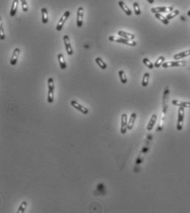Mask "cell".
<instances>
[{
  "instance_id": "17",
  "label": "cell",
  "mask_w": 190,
  "mask_h": 213,
  "mask_svg": "<svg viewBox=\"0 0 190 213\" xmlns=\"http://www.w3.org/2000/svg\"><path fill=\"white\" fill-rule=\"evenodd\" d=\"M117 34H118V36H120L122 38H125V39H129V40H134L135 39V36L133 34L126 32V31H119L117 32Z\"/></svg>"
},
{
  "instance_id": "21",
  "label": "cell",
  "mask_w": 190,
  "mask_h": 213,
  "mask_svg": "<svg viewBox=\"0 0 190 213\" xmlns=\"http://www.w3.org/2000/svg\"><path fill=\"white\" fill-rule=\"evenodd\" d=\"M155 17L158 19V20H160L161 22H163L165 25H168L169 24V20L165 17H164L163 15L160 14V13H155Z\"/></svg>"
},
{
  "instance_id": "10",
  "label": "cell",
  "mask_w": 190,
  "mask_h": 213,
  "mask_svg": "<svg viewBox=\"0 0 190 213\" xmlns=\"http://www.w3.org/2000/svg\"><path fill=\"white\" fill-rule=\"evenodd\" d=\"M174 11L173 7H152L151 9V12L153 13H170Z\"/></svg>"
},
{
  "instance_id": "30",
  "label": "cell",
  "mask_w": 190,
  "mask_h": 213,
  "mask_svg": "<svg viewBox=\"0 0 190 213\" xmlns=\"http://www.w3.org/2000/svg\"><path fill=\"white\" fill-rule=\"evenodd\" d=\"M21 1V3H22V11L23 12H27L28 11V5H27V0H20Z\"/></svg>"
},
{
  "instance_id": "16",
  "label": "cell",
  "mask_w": 190,
  "mask_h": 213,
  "mask_svg": "<svg viewBox=\"0 0 190 213\" xmlns=\"http://www.w3.org/2000/svg\"><path fill=\"white\" fill-rule=\"evenodd\" d=\"M136 119V113H132L130 116V119L128 120V124H127V128L128 130H132L133 128V126L135 124V121Z\"/></svg>"
},
{
  "instance_id": "32",
  "label": "cell",
  "mask_w": 190,
  "mask_h": 213,
  "mask_svg": "<svg viewBox=\"0 0 190 213\" xmlns=\"http://www.w3.org/2000/svg\"><path fill=\"white\" fill-rule=\"evenodd\" d=\"M149 3H155V0H146Z\"/></svg>"
},
{
  "instance_id": "23",
  "label": "cell",
  "mask_w": 190,
  "mask_h": 213,
  "mask_svg": "<svg viewBox=\"0 0 190 213\" xmlns=\"http://www.w3.org/2000/svg\"><path fill=\"white\" fill-rule=\"evenodd\" d=\"M95 61H96L97 64L100 67L101 69H106L107 68V64L102 60L101 58H97L95 59Z\"/></svg>"
},
{
  "instance_id": "31",
  "label": "cell",
  "mask_w": 190,
  "mask_h": 213,
  "mask_svg": "<svg viewBox=\"0 0 190 213\" xmlns=\"http://www.w3.org/2000/svg\"><path fill=\"white\" fill-rule=\"evenodd\" d=\"M0 37H1V40H3L5 39V34H4V30L3 27V24L1 23L0 25Z\"/></svg>"
},
{
  "instance_id": "4",
  "label": "cell",
  "mask_w": 190,
  "mask_h": 213,
  "mask_svg": "<svg viewBox=\"0 0 190 213\" xmlns=\"http://www.w3.org/2000/svg\"><path fill=\"white\" fill-rule=\"evenodd\" d=\"M70 13L69 11H66V12H65V13L61 16L60 19L59 20L58 23H57V25H56V30H57L58 31H60L62 30L63 26H64V24L66 23V21H67V19H68V17H70Z\"/></svg>"
},
{
  "instance_id": "25",
  "label": "cell",
  "mask_w": 190,
  "mask_h": 213,
  "mask_svg": "<svg viewBox=\"0 0 190 213\" xmlns=\"http://www.w3.org/2000/svg\"><path fill=\"white\" fill-rule=\"evenodd\" d=\"M165 58L164 56H160V57L157 58V60L155 61V68H160L162 64L165 63Z\"/></svg>"
},
{
  "instance_id": "1",
  "label": "cell",
  "mask_w": 190,
  "mask_h": 213,
  "mask_svg": "<svg viewBox=\"0 0 190 213\" xmlns=\"http://www.w3.org/2000/svg\"><path fill=\"white\" fill-rule=\"evenodd\" d=\"M108 40L112 41V42L117 43H122L129 46H136V42L133 40H129V39H125L122 37H117L115 36H111L108 37Z\"/></svg>"
},
{
  "instance_id": "20",
  "label": "cell",
  "mask_w": 190,
  "mask_h": 213,
  "mask_svg": "<svg viewBox=\"0 0 190 213\" xmlns=\"http://www.w3.org/2000/svg\"><path fill=\"white\" fill-rule=\"evenodd\" d=\"M41 21L44 24H46L48 22V13H47V9L45 7L41 8Z\"/></svg>"
},
{
  "instance_id": "7",
  "label": "cell",
  "mask_w": 190,
  "mask_h": 213,
  "mask_svg": "<svg viewBox=\"0 0 190 213\" xmlns=\"http://www.w3.org/2000/svg\"><path fill=\"white\" fill-rule=\"evenodd\" d=\"M64 40V44H65V47H66V50L67 52L68 55H72L74 54L73 49L71 47V44H70V37L68 35H65L63 37Z\"/></svg>"
},
{
  "instance_id": "28",
  "label": "cell",
  "mask_w": 190,
  "mask_h": 213,
  "mask_svg": "<svg viewBox=\"0 0 190 213\" xmlns=\"http://www.w3.org/2000/svg\"><path fill=\"white\" fill-rule=\"evenodd\" d=\"M142 62H143V64H145L146 67H147L148 68H150V69H153L154 68H155V66L153 65V64H152V63H151V62L148 59V58H143Z\"/></svg>"
},
{
  "instance_id": "13",
  "label": "cell",
  "mask_w": 190,
  "mask_h": 213,
  "mask_svg": "<svg viewBox=\"0 0 190 213\" xmlns=\"http://www.w3.org/2000/svg\"><path fill=\"white\" fill-rule=\"evenodd\" d=\"M156 120H157V115L155 114H152L151 119H150L148 124H147V126H146V129H147L148 131H151V130L153 129L154 126H155V123H156Z\"/></svg>"
},
{
  "instance_id": "3",
  "label": "cell",
  "mask_w": 190,
  "mask_h": 213,
  "mask_svg": "<svg viewBox=\"0 0 190 213\" xmlns=\"http://www.w3.org/2000/svg\"><path fill=\"white\" fill-rule=\"evenodd\" d=\"M178 121H177V129L181 131L183 129V119H184V108L179 107L178 111Z\"/></svg>"
},
{
  "instance_id": "26",
  "label": "cell",
  "mask_w": 190,
  "mask_h": 213,
  "mask_svg": "<svg viewBox=\"0 0 190 213\" xmlns=\"http://www.w3.org/2000/svg\"><path fill=\"white\" fill-rule=\"evenodd\" d=\"M179 14V10L176 9V10H174V11L169 13V14H167V16H166V18H167L168 20H170V19L175 17L176 16H178Z\"/></svg>"
},
{
  "instance_id": "9",
  "label": "cell",
  "mask_w": 190,
  "mask_h": 213,
  "mask_svg": "<svg viewBox=\"0 0 190 213\" xmlns=\"http://www.w3.org/2000/svg\"><path fill=\"white\" fill-rule=\"evenodd\" d=\"M83 21H84V7H80L78 8V11H77V20H76L77 27L79 28L82 27Z\"/></svg>"
},
{
  "instance_id": "15",
  "label": "cell",
  "mask_w": 190,
  "mask_h": 213,
  "mask_svg": "<svg viewBox=\"0 0 190 213\" xmlns=\"http://www.w3.org/2000/svg\"><path fill=\"white\" fill-rule=\"evenodd\" d=\"M190 55V50H186V51H183V52H180V53H179V54H176L174 55V57L173 58L175 59V60H179V59H181V58H183L187 57V56H189Z\"/></svg>"
},
{
  "instance_id": "29",
  "label": "cell",
  "mask_w": 190,
  "mask_h": 213,
  "mask_svg": "<svg viewBox=\"0 0 190 213\" xmlns=\"http://www.w3.org/2000/svg\"><path fill=\"white\" fill-rule=\"evenodd\" d=\"M133 8H134V12H135V14L136 16H139L140 15V6L138 4V3L135 2L133 3Z\"/></svg>"
},
{
  "instance_id": "24",
  "label": "cell",
  "mask_w": 190,
  "mask_h": 213,
  "mask_svg": "<svg viewBox=\"0 0 190 213\" xmlns=\"http://www.w3.org/2000/svg\"><path fill=\"white\" fill-rule=\"evenodd\" d=\"M118 75H119V78H120V81H121V82L122 83H126V82H127V78H126V73H125L124 71H122V70H120V71L118 72Z\"/></svg>"
},
{
  "instance_id": "6",
  "label": "cell",
  "mask_w": 190,
  "mask_h": 213,
  "mask_svg": "<svg viewBox=\"0 0 190 213\" xmlns=\"http://www.w3.org/2000/svg\"><path fill=\"white\" fill-rule=\"evenodd\" d=\"M128 120H127V115L126 114H122L121 117V133L126 134V131L128 130L127 128Z\"/></svg>"
},
{
  "instance_id": "11",
  "label": "cell",
  "mask_w": 190,
  "mask_h": 213,
  "mask_svg": "<svg viewBox=\"0 0 190 213\" xmlns=\"http://www.w3.org/2000/svg\"><path fill=\"white\" fill-rule=\"evenodd\" d=\"M19 54H20V50H19V48H16L13 50V53L11 59H10V64L12 66H15L17 64V59H18V57H19Z\"/></svg>"
},
{
  "instance_id": "14",
  "label": "cell",
  "mask_w": 190,
  "mask_h": 213,
  "mask_svg": "<svg viewBox=\"0 0 190 213\" xmlns=\"http://www.w3.org/2000/svg\"><path fill=\"white\" fill-rule=\"evenodd\" d=\"M118 5L120 6V7L122 8V10L127 16H131V15H132V11L130 10L129 7L126 6V4L123 1H119V2H118Z\"/></svg>"
},
{
  "instance_id": "12",
  "label": "cell",
  "mask_w": 190,
  "mask_h": 213,
  "mask_svg": "<svg viewBox=\"0 0 190 213\" xmlns=\"http://www.w3.org/2000/svg\"><path fill=\"white\" fill-rule=\"evenodd\" d=\"M172 104L175 106L183 107V108H190V101H182L179 100H174Z\"/></svg>"
},
{
  "instance_id": "8",
  "label": "cell",
  "mask_w": 190,
  "mask_h": 213,
  "mask_svg": "<svg viewBox=\"0 0 190 213\" xmlns=\"http://www.w3.org/2000/svg\"><path fill=\"white\" fill-rule=\"evenodd\" d=\"M70 104H71V106L74 108V109H76L77 110H79L80 113L84 114H88V109L86 108V107L83 106L82 105H80L79 102H77L76 100H71V102H70Z\"/></svg>"
},
{
  "instance_id": "22",
  "label": "cell",
  "mask_w": 190,
  "mask_h": 213,
  "mask_svg": "<svg viewBox=\"0 0 190 213\" xmlns=\"http://www.w3.org/2000/svg\"><path fill=\"white\" fill-rule=\"evenodd\" d=\"M149 79H150V73L149 72H146L143 76V78H142V82H141V85L142 86L146 87L148 86V83H149Z\"/></svg>"
},
{
  "instance_id": "33",
  "label": "cell",
  "mask_w": 190,
  "mask_h": 213,
  "mask_svg": "<svg viewBox=\"0 0 190 213\" xmlns=\"http://www.w3.org/2000/svg\"><path fill=\"white\" fill-rule=\"evenodd\" d=\"M187 15H188L189 17H190V10H189V12H188V13H187Z\"/></svg>"
},
{
  "instance_id": "2",
  "label": "cell",
  "mask_w": 190,
  "mask_h": 213,
  "mask_svg": "<svg viewBox=\"0 0 190 213\" xmlns=\"http://www.w3.org/2000/svg\"><path fill=\"white\" fill-rule=\"evenodd\" d=\"M48 94H47V101L49 103H53L54 101V90H55V84L54 80L51 78L48 79Z\"/></svg>"
},
{
  "instance_id": "18",
  "label": "cell",
  "mask_w": 190,
  "mask_h": 213,
  "mask_svg": "<svg viewBox=\"0 0 190 213\" xmlns=\"http://www.w3.org/2000/svg\"><path fill=\"white\" fill-rule=\"evenodd\" d=\"M57 58H58V61H59V64H60V67L61 69H66V60H65V57L62 54H58L57 55Z\"/></svg>"
},
{
  "instance_id": "19",
  "label": "cell",
  "mask_w": 190,
  "mask_h": 213,
  "mask_svg": "<svg viewBox=\"0 0 190 213\" xmlns=\"http://www.w3.org/2000/svg\"><path fill=\"white\" fill-rule=\"evenodd\" d=\"M17 6H18V0H13V3H12V7L10 9V16L11 17H14L16 15L17 10Z\"/></svg>"
},
{
  "instance_id": "27",
  "label": "cell",
  "mask_w": 190,
  "mask_h": 213,
  "mask_svg": "<svg viewBox=\"0 0 190 213\" xmlns=\"http://www.w3.org/2000/svg\"><path fill=\"white\" fill-rule=\"evenodd\" d=\"M27 202H21V204H20V206H19V208H18V210H17V213H23L25 212V210H26V208H27Z\"/></svg>"
},
{
  "instance_id": "5",
  "label": "cell",
  "mask_w": 190,
  "mask_h": 213,
  "mask_svg": "<svg viewBox=\"0 0 190 213\" xmlns=\"http://www.w3.org/2000/svg\"><path fill=\"white\" fill-rule=\"evenodd\" d=\"M186 65L185 61H170V62H165L162 64V67L164 68H171V67H183Z\"/></svg>"
}]
</instances>
